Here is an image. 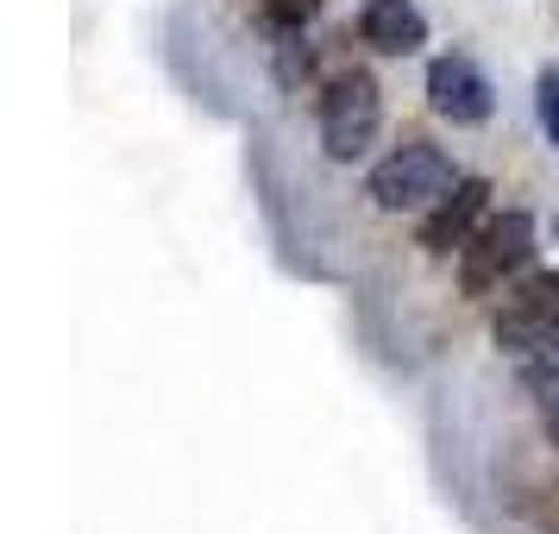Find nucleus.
<instances>
[{"label": "nucleus", "mask_w": 559, "mask_h": 534, "mask_svg": "<svg viewBox=\"0 0 559 534\" xmlns=\"http://www.w3.org/2000/svg\"><path fill=\"white\" fill-rule=\"evenodd\" d=\"M534 246H540V233H534L528 207L490 214V221L459 246V289H465V296H503L522 271H534Z\"/></svg>", "instance_id": "obj_1"}, {"label": "nucleus", "mask_w": 559, "mask_h": 534, "mask_svg": "<svg viewBox=\"0 0 559 534\" xmlns=\"http://www.w3.org/2000/svg\"><path fill=\"white\" fill-rule=\"evenodd\" d=\"M453 182H459V164L447 157V145H433V139H403L390 157H378V170H371V202H378L383 214H428Z\"/></svg>", "instance_id": "obj_2"}, {"label": "nucleus", "mask_w": 559, "mask_h": 534, "mask_svg": "<svg viewBox=\"0 0 559 534\" xmlns=\"http://www.w3.org/2000/svg\"><path fill=\"white\" fill-rule=\"evenodd\" d=\"M383 127V88L371 70H340L321 88V152L333 164H358V157L378 145Z\"/></svg>", "instance_id": "obj_3"}, {"label": "nucleus", "mask_w": 559, "mask_h": 534, "mask_svg": "<svg viewBox=\"0 0 559 534\" xmlns=\"http://www.w3.org/2000/svg\"><path fill=\"white\" fill-rule=\"evenodd\" d=\"M554 333H559V271H522V277L503 289V302H497L490 340H497L503 353L528 358V353H540Z\"/></svg>", "instance_id": "obj_4"}, {"label": "nucleus", "mask_w": 559, "mask_h": 534, "mask_svg": "<svg viewBox=\"0 0 559 534\" xmlns=\"http://www.w3.org/2000/svg\"><path fill=\"white\" fill-rule=\"evenodd\" d=\"M428 107L440 120H453V127H484L497 114V88H490V76L472 57L447 51L428 63Z\"/></svg>", "instance_id": "obj_5"}, {"label": "nucleus", "mask_w": 559, "mask_h": 534, "mask_svg": "<svg viewBox=\"0 0 559 534\" xmlns=\"http://www.w3.org/2000/svg\"><path fill=\"white\" fill-rule=\"evenodd\" d=\"M484 207H490V182H484V177H459L453 189L421 214V233H415V239H421V252L453 258L459 246L484 227Z\"/></svg>", "instance_id": "obj_6"}, {"label": "nucleus", "mask_w": 559, "mask_h": 534, "mask_svg": "<svg viewBox=\"0 0 559 534\" xmlns=\"http://www.w3.org/2000/svg\"><path fill=\"white\" fill-rule=\"evenodd\" d=\"M358 38L378 57H415L428 45V13L415 0H365L358 7Z\"/></svg>", "instance_id": "obj_7"}, {"label": "nucleus", "mask_w": 559, "mask_h": 534, "mask_svg": "<svg viewBox=\"0 0 559 534\" xmlns=\"http://www.w3.org/2000/svg\"><path fill=\"white\" fill-rule=\"evenodd\" d=\"M522 390H528L540 408L559 403V333L547 340V346H540V353L522 358Z\"/></svg>", "instance_id": "obj_8"}, {"label": "nucleus", "mask_w": 559, "mask_h": 534, "mask_svg": "<svg viewBox=\"0 0 559 534\" xmlns=\"http://www.w3.org/2000/svg\"><path fill=\"white\" fill-rule=\"evenodd\" d=\"M534 114H540V132L559 145V70H540L534 76Z\"/></svg>", "instance_id": "obj_9"}, {"label": "nucleus", "mask_w": 559, "mask_h": 534, "mask_svg": "<svg viewBox=\"0 0 559 534\" xmlns=\"http://www.w3.org/2000/svg\"><path fill=\"white\" fill-rule=\"evenodd\" d=\"M314 13H321V0H264V20L277 32H302Z\"/></svg>", "instance_id": "obj_10"}, {"label": "nucleus", "mask_w": 559, "mask_h": 534, "mask_svg": "<svg viewBox=\"0 0 559 534\" xmlns=\"http://www.w3.org/2000/svg\"><path fill=\"white\" fill-rule=\"evenodd\" d=\"M547 434H554V447H559V403H547Z\"/></svg>", "instance_id": "obj_11"}]
</instances>
